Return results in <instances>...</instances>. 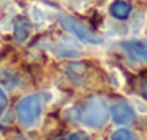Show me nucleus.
<instances>
[{
    "label": "nucleus",
    "mask_w": 147,
    "mask_h": 140,
    "mask_svg": "<svg viewBox=\"0 0 147 140\" xmlns=\"http://www.w3.org/2000/svg\"><path fill=\"white\" fill-rule=\"evenodd\" d=\"M110 114H111V119L114 120V123H117L120 126H127L134 122V112L124 101H119V103L113 104L110 109Z\"/></svg>",
    "instance_id": "4"
},
{
    "label": "nucleus",
    "mask_w": 147,
    "mask_h": 140,
    "mask_svg": "<svg viewBox=\"0 0 147 140\" xmlns=\"http://www.w3.org/2000/svg\"><path fill=\"white\" fill-rule=\"evenodd\" d=\"M32 32V24L27 19H17L14 23V37L19 43H23L24 40H27V37L30 36Z\"/></svg>",
    "instance_id": "6"
},
{
    "label": "nucleus",
    "mask_w": 147,
    "mask_h": 140,
    "mask_svg": "<svg viewBox=\"0 0 147 140\" xmlns=\"http://www.w3.org/2000/svg\"><path fill=\"white\" fill-rule=\"evenodd\" d=\"M110 11H111V14H113L116 19L124 20V19L129 17V14H130V11H131V6H130L129 3L123 1V0H117V1H114V3L111 4Z\"/></svg>",
    "instance_id": "8"
},
{
    "label": "nucleus",
    "mask_w": 147,
    "mask_h": 140,
    "mask_svg": "<svg viewBox=\"0 0 147 140\" xmlns=\"http://www.w3.org/2000/svg\"><path fill=\"white\" fill-rule=\"evenodd\" d=\"M60 140H67V139H60Z\"/></svg>",
    "instance_id": "15"
},
{
    "label": "nucleus",
    "mask_w": 147,
    "mask_h": 140,
    "mask_svg": "<svg viewBox=\"0 0 147 140\" xmlns=\"http://www.w3.org/2000/svg\"><path fill=\"white\" fill-rule=\"evenodd\" d=\"M111 140H136L134 135L127 130V129H117L113 135H111Z\"/></svg>",
    "instance_id": "10"
},
{
    "label": "nucleus",
    "mask_w": 147,
    "mask_h": 140,
    "mask_svg": "<svg viewBox=\"0 0 147 140\" xmlns=\"http://www.w3.org/2000/svg\"><path fill=\"white\" fill-rule=\"evenodd\" d=\"M6 104H7V96H6V93H4V90L0 87V110L4 109Z\"/></svg>",
    "instance_id": "14"
},
{
    "label": "nucleus",
    "mask_w": 147,
    "mask_h": 140,
    "mask_svg": "<svg viewBox=\"0 0 147 140\" xmlns=\"http://www.w3.org/2000/svg\"><path fill=\"white\" fill-rule=\"evenodd\" d=\"M123 49L134 62L147 63V40H129L123 43Z\"/></svg>",
    "instance_id": "5"
},
{
    "label": "nucleus",
    "mask_w": 147,
    "mask_h": 140,
    "mask_svg": "<svg viewBox=\"0 0 147 140\" xmlns=\"http://www.w3.org/2000/svg\"><path fill=\"white\" fill-rule=\"evenodd\" d=\"M51 51L59 57H79L80 56L79 50H76L70 43H63V42L56 43L51 47Z\"/></svg>",
    "instance_id": "7"
},
{
    "label": "nucleus",
    "mask_w": 147,
    "mask_h": 140,
    "mask_svg": "<svg viewBox=\"0 0 147 140\" xmlns=\"http://www.w3.org/2000/svg\"><path fill=\"white\" fill-rule=\"evenodd\" d=\"M66 72H67V74H69L71 79H74V80H79V79H82V76L86 74L84 64H82V63H73V64H69L67 69H66Z\"/></svg>",
    "instance_id": "9"
},
{
    "label": "nucleus",
    "mask_w": 147,
    "mask_h": 140,
    "mask_svg": "<svg viewBox=\"0 0 147 140\" xmlns=\"http://www.w3.org/2000/svg\"><path fill=\"white\" fill-rule=\"evenodd\" d=\"M16 116L19 123L26 127H34L42 117V100L37 94H29L23 97L16 106Z\"/></svg>",
    "instance_id": "1"
},
{
    "label": "nucleus",
    "mask_w": 147,
    "mask_h": 140,
    "mask_svg": "<svg viewBox=\"0 0 147 140\" xmlns=\"http://www.w3.org/2000/svg\"><path fill=\"white\" fill-rule=\"evenodd\" d=\"M60 24H61V27L64 30L70 32L71 34H74L77 39H80L84 43L100 45L103 42L97 34H94V32H92L86 24H83L82 22H79L77 19H74L71 16H60Z\"/></svg>",
    "instance_id": "3"
},
{
    "label": "nucleus",
    "mask_w": 147,
    "mask_h": 140,
    "mask_svg": "<svg viewBox=\"0 0 147 140\" xmlns=\"http://www.w3.org/2000/svg\"><path fill=\"white\" fill-rule=\"evenodd\" d=\"M133 100V104H134V110L136 112H140V113H147V103L144 100H140V99H131Z\"/></svg>",
    "instance_id": "12"
},
{
    "label": "nucleus",
    "mask_w": 147,
    "mask_h": 140,
    "mask_svg": "<svg viewBox=\"0 0 147 140\" xmlns=\"http://www.w3.org/2000/svg\"><path fill=\"white\" fill-rule=\"evenodd\" d=\"M109 119H110V109L103 99L93 97L87 101L83 114L84 126H87L89 129H101L107 124Z\"/></svg>",
    "instance_id": "2"
},
{
    "label": "nucleus",
    "mask_w": 147,
    "mask_h": 140,
    "mask_svg": "<svg viewBox=\"0 0 147 140\" xmlns=\"http://www.w3.org/2000/svg\"><path fill=\"white\" fill-rule=\"evenodd\" d=\"M67 140H89V136L86 133H83V132H76V133L70 135L67 137Z\"/></svg>",
    "instance_id": "13"
},
{
    "label": "nucleus",
    "mask_w": 147,
    "mask_h": 140,
    "mask_svg": "<svg viewBox=\"0 0 147 140\" xmlns=\"http://www.w3.org/2000/svg\"><path fill=\"white\" fill-rule=\"evenodd\" d=\"M64 119H67L69 122L74 123V122L79 119V109H73V107H70V109L64 110Z\"/></svg>",
    "instance_id": "11"
}]
</instances>
